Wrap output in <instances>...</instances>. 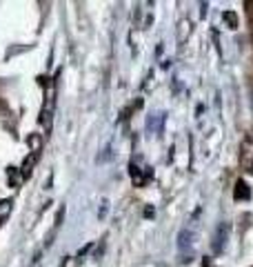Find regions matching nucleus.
Returning <instances> with one entry per match:
<instances>
[{"mask_svg":"<svg viewBox=\"0 0 253 267\" xmlns=\"http://www.w3.org/2000/svg\"><path fill=\"white\" fill-rule=\"evenodd\" d=\"M233 196H235V200H249V198H251V187H249V185L244 183L242 178H240L238 183H235Z\"/></svg>","mask_w":253,"mask_h":267,"instance_id":"nucleus-2","label":"nucleus"},{"mask_svg":"<svg viewBox=\"0 0 253 267\" xmlns=\"http://www.w3.org/2000/svg\"><path fill=\"white\" fill-rule=\"evenodd\" d=\"M153 214H156V212H153V207H147V209H144V216H147V218H151Z\"/></svg>","mask_w":253,"mask_h":267,"instance_id":"nucleus-15","label":"nucleus"},{"mask_svg":"<svg viewBox=\"0 0 253 267\" xmlns=\"http://www.w3.org/2000/svg\"><path fill=\"white\" fill-rule=\"evenodd\" d=\"M244 7H247V16H249V23H251V27H253V2H244Z\"/></svg>","mask_w":253,"mask_h":267,"instance_id":"nucleus-11","label":"nucleus"},{"mask_svg":"<svg viewBox=\"0 0 253 267\" xmlns=\"http://www.w3.org/2000/svg\"><path fill=\"white\" fill-rule=\"evenodd\" d=\"M11 214V200H0V220H5Z\"/></svg>","mask_w":253,"mask_h":267,"instance_id":"nucleus-9","label":"nucleus"},{"mask_svg":"<svg viewBox=\"0 0 253 267\" xmlns=\"http://www.w3.org/2000/svg\"><path fill=\"white\" fill-rule=\"evenodd\" d=\"M18 183H20V174H18L16 167H11V170H9V185H14V187H16Z\"/></svg>","mask_w":253,"mask_h":267,"instance_id":"nucleus-10","label":"nucleus"},{"mask_svg":"<svg viewBox=\"0 0 253 267\" xmlns=\"http://www.w3.org/2000/svg\"><path fill=\"white\" fill-rule=\"evenodd\" d=\"M227 238H229V223L218 225V229H215V236H213V243H211V247H213L215 254H220L222 249H225Z\"/></svg>","mask_w":253,"mask_h":267,"instance_id":"nucleus-1","label":"nucleus"},{"mask_svg":"<svg viewBox=\"0 0 253 267\" xmlns=\"http://www.w3.org/2000/svg\"><path fill=\"white\" fill-rule=\"evenodd\" d=\"M27 145H29V151H34V154L38 156V151L43 149V136H40V134H31V136L27 138Z\"/></svg>","mask_w":253,"mask_h":267,"instance_id":"nucleus-3","label":"nucleus"},{"mask_svg":"<svg viewBox=\"0 0 253 267\" xmlns=\"http://www.w3.org/2000/svg\"><path fill=\"white\" fill-rule=\"evenodd\" d=\"M222 18H225V23H227L229 29H235V27H238V16H235V11H225Z\"/></svg>","mask_w":253,"mask_h":267,"instance_id":"nucleus-7","label":"nucleus"},{"mask_svg":"<svg viewBox=\"0 0 253 267\" xmlns=\"http://www.w3.org/2000/svg\"><path fill=\"white\" fill-rule=\"evenodd\" d=\"M89 249H91V245H87V247H85V249H80V254H78V258L87 256V254H89Z\"/></svg>","mask_w":253,"mask_h":267,"instance_id":"nucleus-14","label":"nucleus"},{"mask_svg":"<svg viewBox=\"0 0 253 267\" xmlns=\"http://www.w3.org/2000/svg\"><path fill=\"white\" fill-rule=\"evenodd\" d=\"M107 209H109V203H102V212H100V218L107 216Z\"/></svg>","mask_w":253,"mask_h":267,"instance_id":"nucleus-13","label":"nucleus"},{"mask_svg":"<svg viewBox=\"0 0 253 267\" xmlns=\"http://www.w3.org/2000/svg\"><path fill=\"white\" fill-rule=\"evenodd\" d=\"M244 167H247V171H249V174H251V176H253V156H251V158L247 160V163H244Z\"/></svg>","mask_w":253,"mask_h":267,"instance_id":"nucleus-12","label":"nucleus"},{"mask_svg":"<svg viewBox=\"0 0 253 267\" xmlns=\"http://www.w3.org/2000/svg\"><path fill=\"white\" fill-rule=\"evenodd\" d=\"M191 238H193V232H189V229H182L180 236H178V247L184 252V249L191 245Z\"/></svg>","mask_w":253,"mask_h":267,"instance_id":"nucleus-5","label":"nucleus"},{"mask_svg":"<svg viewBox=\"0 0 253 267\" xmlns=\"http://www.w3.org/2000/svg\"><path fill=\"white\" fill-rule=\"evenodd\" d=\"M186 31L191 34V23H189V20H182V23H180V31H178V40H180V43H184V40H186Z\"/></svg>","mask_w":253,"mask_h":267,"instance_id":"nucleus-6","label":"nucleus"},{"mask_svg":"<svg viewBox=\"0 0 253 267\" xmlns=\"http://www.w3.org/2000/svg\"><path fill=\"white\" fill-rule=\"evenodd\" d=\"M36 158L38 156L36 154H31L29 158H24V163H23V170H20V174H23V178H29L31 176V171H34V165H36Z\"/></svg>","mask_w":253,"mask_h":267,"instance_id":"nucleus-4","label":"nucleus"},{"mask_svg":"<svg viewBox=\"0 0 253 267\" xmlns=\"http://www.w3.org/2000/svg\"><path fill=\"white\" fill-rule=\"evenodd\" d=\"M131 180H134L136 187H142V185H144V176L140 174V170L136 165H131Z\"/></svg>","mask_w":253,"mask_h":267,"instance_id":"nucleus-8","label":"nucleus"}]
</instances>
